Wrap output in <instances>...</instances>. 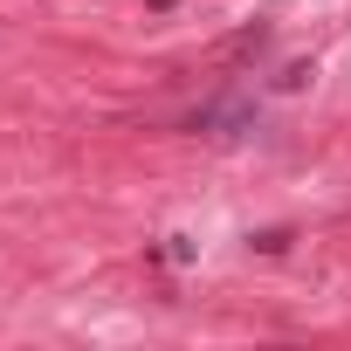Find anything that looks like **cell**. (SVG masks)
I'll list each match as a JSON object with an SVG mask.
<instances>
[{"mask_svg": "<svg viewBox=\"0 0 351 351\" xmlns=\"http://www.w3.org/2000/svg\"><path fill=\"white\" fill-rule=\"evenodd\" d=\"M186 131H200V138H248L255 131V104L248 97H214V104H200L186 117Z\"/></svg>", "mask_w": 351, "mask_h": 351, "instance_id": "obj_1", "label": "cell"}, {"mask_svg": "<svg viewBox=\"0 0 351 351\" xmlns=\"http://www.w3.org/2000/svg\"><path fill=\"white\" fill-rule=\"evenodd\" d=\"M269 42H276V28H269V21H255V28L228 35V42H221V56H228V62H255V56H269Z\"/></svg>", "mask_w": 351, "mask_h": 351, "instance_id": "obj_2", "label": "cell"}, {"mask_svg": "<svg viewBox=\"0 0 351 351\" xmlns=\"http://www.w3.org/2000/svg\"><path fill=\"white\" fill-rule=\"evenodd\" d=\"M193 255H200V241H193V234H165V241H158V262H172V269H186Z\"/></svg>", "mask_w": 351, "mask_h": 351, "instance_id": "obj_3", "label": "cell"}, {"mask_svg": "<svg viewBox=\"0 0 351 351\" xmlns=\"http://www.w3.org/2000/svg\"><path fill=\"white\" fill-rule=\"evenodd\" d=\"M310 76H317V69H310V62H289V69H282V76H276V90H303V83H310Z\"/></svg>", "mask_w": 351, "mask_h": 351, "instance_id": "obj_4", "label": "cell"}, {"mask_svg": "<svg viewBox=\"0 0 351 351\" xmlns=\"http://www.w3.org/2000/svg\"><path fill=\"white\" fill-rule=\"evenodd\" d=\"M255 248H262V255H282V248H289V228H269V234H255Z\"/></svg>", "mask_w": 351, "mask_h": 351, "instance_id": "obj_5", "label": "cell"}]
</instances>
